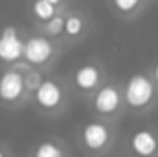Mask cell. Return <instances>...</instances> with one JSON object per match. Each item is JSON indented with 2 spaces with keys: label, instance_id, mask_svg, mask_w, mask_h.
Segmentation results:
<instances>
[{
  "label": "cell",
  "instance_id": "1",
  "mask_svg": "<svg viewBox=\"0 0 158 157\" xmlns=\"http://www.w3.org/2000/svg\"><path fill=\"white\" fill-rule=\"evenodd\" d=\"M156 94V87L155 81L145 76V74H134L127 79L125 87H123V98L127 102L129 107L132 109H143L147 107Z\"/></svg>",
  "mask_w": 158,
  "mask_h": 157
},
{
  "label": "cell",
  "instance_id": "2",
  "mask_svg": "<svg viewBox=\"0 0 158 157\" xmlns=\"http://www.w3.org/2000/svg\"><path fill=\"white\" fill-rule=\"evenodd\" d=\"M79 137H81V144L86 152L101 154L112 141V129L109 124H105L101 120H92L81 128Z\"/></svg>",
  "mask_w": 158,
  "mask_h": 157
},
{
  "label": "cell",
  "instance_id": "3",
  "mask_svg": "<svg viewBox=\"0 0 158 157\" xmlns=\"http://www.w3.org/2000/svg\"><path fill=\"white\" fill-rule=\"evenodd\" d=\"M53 52H55V46L48 37L33 35L28 41H24L22 57L30 65H44L46 61H50L53 57Z\"/></svg>",
  "mask_w": 158,
  "mask_h": 157
},
{
  "label": "cell",
  "instance_id": "4",
  "mask_svg": "<svg viewBox=\"0 0 158 157\" xmlns=\"http://www.w3.org/2000/svg\"><path fill=\"white\" fill-rule=\"evenodd\" d=\"M121 91H119L116 85L109 83V85H103L101 89L96 91L94 94V100H92V105L96 109V113L99 115H105V117H110L121 107Z\"/></svg>",
  "mask_w": 158,
  "mask_h": 157
},
{
  "label": "cell",
  "instance_id": "5",
  "mask_svg": "<svg viewBox=\"0 0 158 157\" xmlns=\"http://www.w3.org/2000/svg\"><path fill=\"white\" fill-rule=\"evenodd\" d=\"M24 41L20 39L15 26H6L0 32V61L15 63L22 57Z\"/></svg>",
  "mask_w": 158,
  "mask_h": 157
},
{
  "label": "cell",
  "instance_id": "6",
  "mask_svg": "<svg viewBox=\"0 0 158 157\" xmlns=\"http://www.w3.org/2000/svg\"><path fill=\"white\" fill-rule=\"evenodd\" d=\"M33 96L35 102L46 111H53L64 102V92L61 85L53 79H42L40 85L33 91Z\"/></svg>",
  "mask_w": 158,
  "mask_h": 157
},
{
  "label": "cell",
  "instance_id": "7",
  "mask_svg": "<svg viewBox=\"0 0 158 157\" xmlns=\"http://www.w3.org/2000/svg\"><path fill=\"white\" fill-rule=\"evenodd\" d=\"M129 148L136 157H155L158 152V135L149 129H136L129 139Z\"/></svg>",
  "mask_w": 158,
  "mask_h": 157
},
{
  "label": "cell",
  "instance_id": "8",
  "mask_svg": "<svg viewBox=\"0 0 158 157\" xmlns=\"http://www.w3.org/2000/svg\"><path fill=\"white\" fill-rule=\"evenodd\" d=\"M26 89H24V81L22 74H19L17 70L9 69L4 70L0 74V100L4 104H15L24 96Z\"/></svg>",
  "mask_w": 158,
  "mask_h": 157
},
{
  "label": "cell",
  "instance_id": "9",
  "mask_svg": "<svg viewBox=\"0 0 158 157\" xmlns=\"http://www.w3.org/2000/svg\"><path fill=\"white\" fill-rule=\"evenodd\" d=\"M74 81H76L77 89L83 91V92L94 91V89H98V85L101 81V70L92 63L81 65L76 70V74H74Z\"/></svg>",
  "mask_w": 158,
  "mask_h": 157
},
{
  "label": "cell",
  "instance_id": "10",
  "mask_svg": "<svg viewBox=\"0 0 158 157\" xmlns=\"http://www.w3.org/2000/svg\"><path fill=\"white\" fill-rule=\"evenodd\" d=\"M31 157H66V154L63 146L57 144L55 141H42L35 146Z\"/></svg>",
  "mask_w": 158,
  "mask_h": 157
},
{
  "label": "cell",
  "instance_id": "11",
  "mask_svg": "<svg viewBox=\"0 0 158 157\" xmlns=\"http://www.w3.org/2000/svg\"><path fill=\"white\" fill-rule=\"evenodd\" d=\"M31 11H33V15L39 19L40 22L50 20V19L57 13V11H55V6H52V4L46 2V0H35L33 6H31Z\"/></svg>",
  "mask_w": 158,
  "mask_h": 157
},
{
  "label": "cell",
  "instance_id": "12",
  "mask_svg": "<svg viewBox=\"0 0 158 157\" xmlns=\"http://www.w3.org/2000/svg\"><path fill=\"white\" fill-rule=\"evenodd\" d=\"M83 19L79 17V15H68L66 19H64V26H63V32L66 34V35H70V37H76L79 35L81 32H83Z\"/></svg>",
  "mask_w": 158,
  "mask_h": 157
},
{
  "label": "cell",
  "instance_id": "13",
  "mask_svg": "<svg viewBox=\"0 0 158 157\" xmlns=\"http://www.w3.org/2000/svg\"><path fill=\"white\" fill-rule=\"evenodd\" d=\"M22 81H24V89L30 91V92H33L40 85V81H42V74H40L39 70H31L30 69L26 74H22Z\"/></svg>",
  "mask_w": 158,
  "mask_h": 157
},
{
  "label": "cell",
  "instance_id": "14",
  "mask_svg": "<svg viewBox=\"0 0 158 157\" xmlns=\"http://www.w3.org/2000/svg\"><path fill=\"white\" fill-rule=\"evenodd\" d=\"M63 26H64V19L61 15H53L50 20H46V32L52 35V37H57L63 34Z\"/></svg>",
  "mask_w": 158,
  "mask_h": 157
},
{
  "label": "cell",
  "instance_id": "15",
  "mask_svg": "<svg viewBox=\"0 0 158 157\" xmlns=\"http://www.w3.org/2000/svg\"><path fill=\"white\" fill-rule=\"evenodd\" d=\"M112 4H114V7L118 9L119 13L131 15V13H134L138 9V6L142 4V0H112Z\"/></svg>",
  "mask_w": 158,
  "mask_h": 157
},
{
  "label": "cell",
  "instance_id": "16",
  "mask_svg": "<svg viewBox=\"0 0 158 157\" xmlns=\"http://www.w3.org/2000/svg\"><path fill=\"white\" fill-rule=\"evenodd\" d=\"M30 67H31V65H30L28 61H26V63H19V61L13 63V70H17L19 74H26V72L30 70Z\"/></svg>",
  "mask_w": 158,
  "mask_h": 157
},
{
  "label": "cell",
  "instance_id": "17",
  "mask_svg": "<svg viewBox=\"0 0 158 157\" xmlns=\"http://www.w3.org/2000/svg\"><path fill=\"white\" fill-rule=\"evenodd\" d=\"M153 79L158 83V63L155 65V69H153Z\"/></svg>",
  "mask_w": 158,
  "mask_h": 157
},
{
  "label": "cell",
  "instance_id": "18",
  "mask_svg": "<svg viewBox=\"0 0 158 157\" xmlns=\"http://www.w3.org/2000/svg\"><path fill=\"white\" fill-rule=\"evenodd\" d=\"M46 2H50V4H52V6H59V4H61V2H63V0H46Z\"/></svg>",
  "mask_w": 158,
  "mask_h": 157
},
{
  "label": "cell",
  "instance_id": "19",
  "mask_svg": "<svg viewBox=\"0 0 158 157\" xmlns=\"http://www.w3.org/2000/svg\"><path fill=\"white\" fill-rule=\"evenodd\" d=\"M0 157H7V155H6V152H4V150H0Z\"/></svg>",
  "mask_w": 158,
  "mask_h": 157
}]
</instances>
